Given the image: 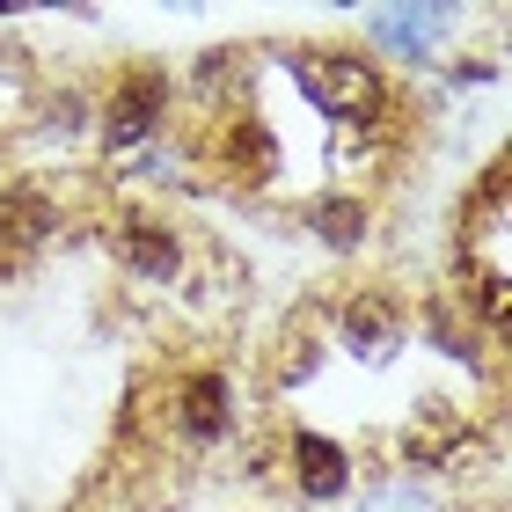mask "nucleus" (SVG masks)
<instances>
[{"label":"nucleus","mask_w":512,"mask_h":512,"mask_svg":"<svg viewBox=\"0 0 512 512\" xmlns=\"http://www.w3.org/2000/svg\"><path fill=\"white\" fill-rule=\"evenodd\" d=\"M293 74L315 96V110H330V118H374V110H381L374 66H359V59H344V52H308Z\"/></svg>","instance_id":"1"},{"label":"nucleus","mask_w":512,"mask_h":512,"mask_svg":"<svg viewBox=\"0 0 512 512\" xmlns=\"http://www.w3.org/2000/svg\"><path fill=\"white\" fill-rule=\"evenodd\" d=\"M161 103H169V88H161V74H132L118 96H110V147H132V139H147Z\"/></svg>","instance_id":"2"},{"label":"nucleus","mask_w":512,"mask_h":512,"mask_svg":"<svg viewBox=\"0 0 512 512\" xmlns=\"http://www.w3.org/2000/svg\"><path fill=\"white\" fill-rule=\"evenodd\" d=\"M447 8H374V37L388 44V52H410V59H425L439 30H447Z\"/></svg>","instance_id":"3"},{"label":"nucleus","mask_w":512,"mask_h":512,"mask_svg":"<svg viewBox=\"0 0 512 512\" xmlns=\"http://www.w3.org/2000/svg\"><path fill=\"white\" fill-rule=\"evenodd\" d=\"M293 454H300V491H308V498H337L344 491V454L322 432H300Z\"/></svg>","instance_id":"4"},{"label":"nucleus","mask_w":512,"mask_h":512,"mask_svg":"<svg viewBox=\"0 0 512 512\" xmlns=\"http://www.w3.org/2000/svg\"><path fill=\"white\" fill-rule=\"evenodd\" d=\"M118 249H125V264L147 271V278H169L176 271V235H169V227H154V220H132L118 235Z\"/></svg>","instance_id":"5"},{"label":"nucleus","mask_w":512,"mask_h":512,"mask_svg":"<svg viewBox=\"0 0 512 512\" xmlns=\"http://www.w3.org/2000/svg\"><path fill=\"white\" fill-rule=\"evenodd\" d=\"M183 432L191 439H220L227 432V381L220 374H198L183 388Z\"/></svg>","instance_id":"6"},{"label":"nucleus","mask_w":512,"mask_h":512,"mask_svg":"<svg viewBox=\"0 0 512 512\" xmlns=\"http://www.w3.org/2000/svg\"><path fill=\"white\" fill-rule=\"evenodd\" d=\"M315 227H322V242H337V249H352L359 242V227H366V213H359V205H315Z\"/></svg>","instance_id":"7"},{"label":"nucleus","mask_w":512,"mask_h":512,"mask_svg":"<svg viewBox=\"0 0 512 512\" xmlns=\"http://www.w3.org/2000/svg\"><path fill=\"white\" fill-rule=\"evenodd\" d=\"M352 330L366 337V352H374V344L388 337V315H381V308H352Z\"/></svg>","instance_id":"8"}]
</instances>
